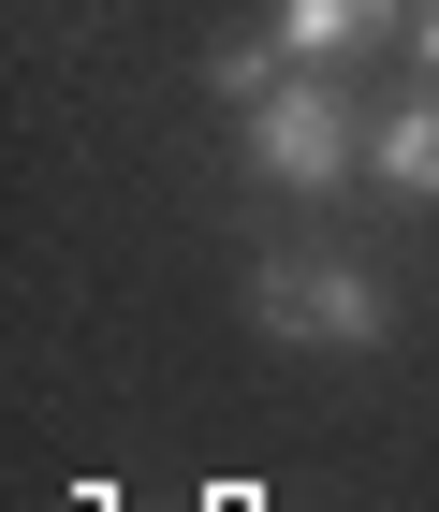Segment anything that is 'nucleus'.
<instances>
[{
    "instance_id": "nucleus-1",
    "label": "nucleus",
    "mask_w": 439,
    "mask_h": 512,
    "mask_svg": "<svg viewBox=\"0 0 439 512\" xmlns=\"http://www.w3.org/2000/svg\"><path fill=\"white\" fill-rule=\"evenodd\" d=\"M249 322L293 337V352H381L396 337V278L352 264V249H264L249 264Z\"/></svg>"
},
{
    "instance_id": "nucleus-2",
    "label": "nucleus",
    "mask_w": 439,
    "mask_h": 512,
    "mask_svg": "<svg viewBox=\"0 0 439 512\" xmlns=\"http://www.w3.org/2000/svg\"><path fill=\"white\" fill-rule=\"evenodd\" d=\"M235 132H249V176H264V191H352L366 176V103L337 74H279Z\"/></svg>"
},
{
    "instance_id": "nucleus-3",
    "label": "nucleus",
    "mask_w": 439,
    "mask_h": 512,
    "mask_svg": "<svg viewBox=\"0 0 439 512\" xmlns=\"http://www.w3.org/2000/svg\"><path fill=\"white\" fill-rule=\"evenodd\" d=\"M264 30H279V59H293V74H322V59H352V44L410 30V0H279Z\"/></svg>"
},
{
    "instance_id": "nucleus-4",
    "label": "nucleus",
    "mask_w": 439,
    "mask_h": 512,
    "mask_svg": "<svg viewBox=\"0 0 439 512\" xmlns=\"http://www.w3.org/2000/svg\"><path fill=\"white\" fill-rule=\"evenodd\" d=\"M366 176H381L396 205H439V88H410V103L366 118Z\"/></svg>"
},
{
    "instance_id": "nucleus-5",
    "label": "nucleus",
    "mask_w": 439,
    "mask_h": 512,
    "mask_svg": "<svg viewBox=\"0 0 439 512\" xmlns=\"http://www.w3.org/2000/svg\"><path fill=\"white\" fill-rule=\"evenodd\" d=\"M396 44H410V74L439 88V0H410V30H396Z\"/></svg>"
}]
</instances>
